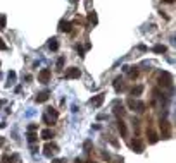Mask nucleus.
<instances>
[{
  "label": "nucleus",
  "instance_id": "f257e3e1",
  "mask_svg": "<svg viewBox=\"0 0 176 163\" xmlns=\"http://www.w3.org/2000/svg\"><path fill=\"white\" fill-rule=\"evenodd\" d=\"M161 132H162V139H169L171 137V127L168 120H161Z\"/></svg>",
  "mask_w": 176,
  "mask_h": 163
},
{
  "label": "nucleus",
  "instance_id": "f03ea898",
  "mask_svg": "<svg viewBox=\"0 0 176 163\" xmlns=\"http://www.w3.org/2000/svg\"><path fill=\"white\" fill-rule=\"evenodd\" d=\"M50 76H52L50 69H41V71H40V74H38V81H40V83H48Z\"/></svg>",
  "mask_w": 176,
  "mask_h": 163
},
{
  "label": "nucleus",
  "instance_id": "7ed1b4c3",
  "mask_svg": "<svg viewBox=\"0 0 176 163\" xmlns=\"http://www.w3.org/2000/svg\"><path fill=\"white\" fill-rule=\"evenodd\" d=\"M79 76H81V71L76 69V67H71V69L66 72V79H78Z\"/></svg>",
  "mask_w": 176,
  "mask_h": 163
},
{
  "label": "nucleus",
  "instance_id": "20e7f679",
  "mask_svg": "<svg viewBox=\"0 0 176 163\" xmlns=\"http://www.w3.org/2000/svg\"><path fill=\"white\" fill-rule=\"evenodd\" d=\"M71 29H73L71 22H67V21H60L59 22V31L60 33H71Z\"/></svg>",
  "mask_w": 176,
  "mask_h": 163
},
{
  "label": "nucleus",
  "instance_id": "39448f33",
  "mask_svg": "<svg viewBox=\"0 0 176 163\" xmlns=\"http://www.w3.org/2000/svg\"><path fill=\"white\" fill-rule=\"evenodd\" d=\"M104 96H105V94H97L95 98L90 100V105H92V107H100L102 101H104Z\"/></svg>",
  "mask_w": 176,
  "mask_h": 163
},
{
  "label": "nucleus",
  "instance_id": "423d86ee",
  "mask_svg": "<svg viewBox=\"0 0 176 163\" xmlns=\"http://www.w3.org/2000/svg\"><path fill=\"white\" fill-rule=\"evenodd\" d=\"M171 81H173V79H171V76H169L168 72L161 74V84H164V86H171Z\"/></svg>",
  "mask_w": 176,
  "mask_h": 163
},
{
  "label": "nucleus",
  "instance_id": "0eeeda50",
  "mask_svg": "<svg viewBox=\"0 0 176 163\" xmlns=\"http://www.w3.org/2000/svg\"><path fill=\"white\" fill-rule=\"evenodd\" d=\"M48 91H43V93H40V94H36V98H35V101L36 103H41V101H47L48 100Z\"/></svg>",
  "mask_w": 176,
  "mask_h": 163
},
{
  "label": "nucleus",
  "instance_id": "6e6552de",
  "mask_svg": "<svg viewBox=\"0 0 176 163\" xmlns=\"http://www.w3.org/2000/svg\"><path fill=\"white\" fill-rule=\"evenodd\" d=\"M131 148H133L137 153H142V151H143V144H142V141H140V139H135V141L131 143Z\"/></svg>",
  "mask_w": 176,
  "mask_h": 163
},
{
  "label": "nucleus",
  "instance_id": "1a4fd4ad",
  "mask_svg": "<svg viewBox=\"0 0 176 163\" xmlns=\"http://www.w3.org/2000/svg\"><path fill=\"white\" fill-rule=\"evenodd\" d=\"M55 151H57V146L55 144H47L45 146V155H47V156H52Z\"/></svg>",
  "mask_w": 176,
  "mask_h": 163
},
{
  "label": "nucleus",
  "instance_id": "9d476101",
  "mask_svg": "<svg viewBox=\"0 0 176 163\" xmlns=\"http://www.w3.org/2000/svg\"><path fill=\"white\" fill-rule=\"evenodd\" d=\"M117 129H119V132H121V136H123V137L128 134V129H126V126H124V122H123V120H117Z\"/></svg>",
  "mask_w": 176,
  "mask_h": 163
},
{
  "label": "nucleus",
  "instance_id": "9b49d317",
  "mask_svg": "<svg viewBox=\"0 0 176 163\" xmlns=\"http://www.w3.org/2000/svg\"><path fill=\"white\" fill-rule=\"evenodd\" d=\"M54 136H55V134H54V130H50V129L41 130V137H43V139H47V141H48V139H52Z\"/></svg>",
  "mask_w": 176,
  "mask_h": 163
},
{
  "label": "nucleus",
  "instance_id": "f8f14e48",
  "mask_svg": "<svg viewBox=\"0 0 176 163\" xmlns=\"http://www.w3.org/2000/svg\"><path fill=\"white\" fill-rule=\"evenodd\" d=\"M48 48L52 50V52H55L59 48V41H57V38H52V40H48Z\"/></svg>",
  "mask_w": 176,
  "mask_h": 163
},
{
  "label": "nucleus",
  "instance_id": "ddd939ff",
  "mask_svg": "<svg viewBox=\"0 0 176 163\" xmlns=\"http://www.w3.org/2000/svg\"><path fill=\"white\" fill-rule=\"evenodd\" d=\"M147 134H149V137H150V139H149V141H150V144H156V143H157V134L152 130V129H149V130H147Z\"/></svg>",
  "mask_w": 176,
  "mask_h": 163
},
{
  "label": "nucleus",
  "instance_id": "4468645a",
  "mask_svg": "<svg viewBox=\"0 0 176 163\" xmlns=\"http://www.w3.org/2000/svg\"><path fill=\"white\" fill-rule=\"evenodd\" d=\"M124 112H126V110H124V107H123V103H121V105L117 103L116 107H114V113H116L117 117H119V115L123 117V115H124Z\"/></svg>",
  "mask_w": 176,
  "mask_h": 163
},
{
  "label": "nucleus",
  "instance_id": "2eb2a0df",
  "mask_svg": "<svg viewBox=\"0 0 176 163\" xmlns=\"http://www.w3.org/2000/svg\"><path fill=\"white\" fill-rule=\"evenodd\" d=\"M47 115H50V117H52L54 120H57V117H59V112H57L55 108H52V107H48V108H47Z\"/></svg>",
  "mask_w": 176,
  "mask_h": 163
},
{
  "label": "nucleus",
  "instance_id": "dca6fc26",
  "mask_svg": "<svg viewBox=\"0 0 176 163\" xmlns=\"http://www.w3.org/2000/svg\"><path fill=\"white\" fill-rule=\"evenodd\" d=\"M54 122H55V120H54V119H52L50 115H47V113L43 115V124H47V126H52Z\"/></svg>",
  "mask_w": 176,
  "mask_h": 163
},
{
  "label": "nucleus",
  "instance_id": "f3484780",
  "mask_svg": "<svg viewBox=\"0 0 176 163\" xmlns=\"http://www.w3.org/2000/svg\"><path fill=\"white\" fill-rule=\"evenodd\" d=\"M154 52H156V53H164V52H166V46H164V45H156V46H154Z\"/></svg>",
  "mask_w": 176,
  "mask_h": 163
},
{
  "label": "nucleus",
  "instance_id": "a211bd4d",
  "mask_svg": "<svg viewBox=\"0 0 176 163\" xmlns=\"http://www.w3.org/2000/svg\"><path fill=\"white\" fill-rule=\"evenodd\" d=\"M114 88H116V91L123 89V81H121V77H117L116 81H114Z\"/></svg>",
  "mask_w": 176,
  "mask_h": 163
},
{
  "label": "nucleus",
  "instance_id": "6ab92c4d",
  "mask_svg": "<svg viewBox=\"0 0 176 163\" xmlns=\"http://www.w3.org/2000/svg\"><path fill=\"white\" fill-rule=\"evenodd\" d=\"M88 21H90L92 24H97V14H95V12H90V14H88Z\"/></svg>",
  "mask_w": 176,
  "mask_h": 163
},
{
  "label": "nucleus",
  "instance_id": "aec40b11",
  "mask_svg": "<svg viewBox=\"0 0 176 163\" xmlns=\"http://www.w3.org/2000/svg\"><path fill=\"white\" fill-rule=\"evenodd\" d=\"M142 91H143V86H137V88H133V89H131V94H133V96H138Z\"/></svg>",
  "mask_w": 176,
  "mask_h": 163
},
{
  "label": "nucleus",
  "instance_id": "412c9836",
  "mask_svg": "<svg viewBox=\"0 0 176 163\" xmlns=\"http://www.w3.org/2000/svg\"><path fill=\"white\" fill-rule=\"evenodd\" d=\"M18 160V156H5L4 160H2V163H14Z\"/></svg>",
  "mask_w": 176,
  "mask_h": 163
},
{
  "label": "nucleus",
  "instance_id": "4be33fe9",
  "mask_svg": "<svg viewBox=\"0 0 176 163\" xmlns=\"http://www.w3.org/2000/svg\"><path fill=\"white\" fill-rule=\"evenodd\" d=\"M14 81H16V72H14V71H11V72H9V84H12Z\"/></svg>",
  "mask_w": 176,
  "mask_h": 163
},
{
  "label": "nucleus",
  "instance_id": "5701e85b",
  "mask_svg": "<svg viewBox=\"0 0 176 163\" xmlns=\"http://www.w3.org/2000/svg\"><path fill=\"white\" fill-rule=\"evenodd\" d=\"M36 137H38V136H36V134H33V132H29V134H28V141H29V143H35V141H36Z\"/></svg>",
  "mask_w": 176,
  "mask_h": 163
},
{
  "label": "nucleus",
  "instance_id": "b1692460",
  "mask_svg": "<svg viewBox=\"0 0 176 163\" xmlns=\"http://www.w3.org/2000/svg\"><path fill=\"white\" fill-rule=\"evenodd\" d=\"M64 62H66V58H64V57H60V58L57 60V69H62V67H64Z\"/></svg>",
  "mask_w": 176,
  "mask_h": 163
},
{
  "label": "nucleus",
  "instance_id": "393cba45",
  "mask_svg": "<svg viewBox=\"0 0 176 163\" xmlns=\"http://www.w3.org/2000/svg\"><path fill=\"white\" fill-rule=\"evenodd\" d=\"M137 110H138V112H143V110H145V103H142V101L137 103Z\"/></svg>",
  "mask_w": 176,
  "mask_h": 163
},
{
  "label": "nucleus",
  "instance_id": "a878e982",
  "mask_svg": "<svg viewBox=\"0 0 176 163\" xmlns=\"http://www.w3.org/2000/svg\"><path fill=\"white\" fill-rule=\"evenodd\" d=\"M0 29H5V16L0 17Z\"/></svg>",
  "mask_w": 176,
  "mask_h": 163
},
{
  "label": "nucleus",
  "instance_id": "bb28decb",
  "mask_svg": "<svg viewBox=\"0 0 176 163\" xmlns=\"http://www.w3.org/2000/svg\"><path fill=\"white\" fill-rule=\"evenodd\" d=\"M0 50H7V45L4 43V40L0 38Z\"/></svg>",
  "mask_w": 176,
  "mask_h": 163
},
{
  "label": "nucleus",
  "instance_id": "cd10ccee",
  "mask_svg": "<svg viewBox=\"0 0 176 163\" xmlns=\"http://www.w3.org/2000/svg\"><path fill=\"white\" fill-rule=\"evenodd\" d=\"M90 148H92V143H90V141H86V143H85V151H88Z\"/></svg>",
  "mask_w": 176,
  "mask_h": 163
},
{
  "label": "nucleus",
  "instance_id": "c85d7f7f",
  "mask_svg": "<svg viewBox=\"0 0 176 163\" xmlns=\"http://www.w3.org/2000/svg\"><path fill=\"white\" fill-rule=\"evenodd\" d=\"M78 53L81 55V57H83V48H81V46H79V45H78Z\"/></svg>",
  "mask_w": 176,
  "mask_h": 163
},
{
  "label": "nucleus",
  "instance_id": "c756f323",
  "mask_svg": "<svg viewBox=\"0 0 176 163\" xmlns=\"http://www.w3.org/2000/svg\"><path fill=\"white\" fill-rule=\"evenodd\" d=\"M52 163H66V160H54Z\"/></svg>",
  "mask_w": 176,
  "mask_h": 163
},
{
  "label": "nucleus",
  "instance_id": "7c9ffc66",
  "mask_svg": "<svg viewBox=\"0 0 176 163\" xmlns=\"http://www.w3.org/2000/svg\"><path fill=\"white\" fill-rule=\"evenodd\" d=\"M162 2H166V3H173L175 0H162Z\"/></svg>",
  "mask_w": 176,
  "mask_h": 163
},
{
  "label": "nucleus",
  "instance_id": "2f4dec72",
  "mask_svg": "<svg viewBox=\"0 0 176 163\" xmlns=\"http://www.w3.org/2000/svg\"><path fill=\"white\" fill-rule=\"evenodd\" d=\"M71 2H73V3H76V2H78V0H71Z\"/></svg>",
  "mask_w": 176,
  "mask_h": 163
},
{
  "label": "nucleus",
  "instance_id": "473e14b6",
  "mask_svg": "<svg viewBox=\"0 0 176 163\" xmlns=\"http://www.w3.org/2000/svg\"><path fill=\"white\" fill-rule=\"evenodd\" d=\"M2 143H4V139H2V137H0V144H2Z\"/></svg>",
  "mask_w": 176,
  "mask_h": 163
},
{
  "label": "nucleus",
  "instance_id": "72a5a7b5",
  "mask_svg": "<svg viewBox=\"0 0 176 163\" xmlns=\"http://www.w3.org/2000/svg\"><path fill=\"white\" fill-rule=\"evenodd\" d=\"M0 105H2V101H0Z\"/></svg>",
  "mask_w": 176,
  "mask_h": 163
}]
</instances>
